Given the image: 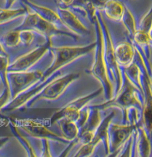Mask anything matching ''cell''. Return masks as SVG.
I'll return each mask as SVG.
<instances>
[{
    "label": "cell",
    "mask_w": 152,
    "mask_h": 157,
    "mask_svg": "<svg viewBox=\"0 0 152 157\" xmlns=\"http://www.w3.org/2000/svg\"><path fill=\"white\" fill-rule=\"evenodd\" d=\"M143 94L133 85L126 75L123 74V82L120 90L111 99L93 106L99 110L117 108L123 112V123L126 120L127 113L131 109L142 112L143 104Z\"/></svg>",
    "instance_id": "1"
},
{
    "label": "cell",
    "mask_w": 152,
    "mask_h": 157,
    "mask_svg": "<svg viewBox=\"0 0 152 157\" xmlns=\"http://www.w3.org/2000/svg\"><path fill=\"white\" fill-rule=\"evenodd\" d=\"M94 27L96 31V46L94 48V61L89 70L85 71L91 75L99 82L103 87V94L106 100L111 99L114 95V85L109 76L106 63L104 58V41L102 28L97 17L94 20Z\"/></svg>",
    "instance_id": "2"
},
{
    "label": "cell",
    "mask_w": 152,
    "mask_h": 157,
    "mask_svg": "<svg viewBox=\"0 0 152 157\" xmlns=\"http://www.w3.org/2000/svg\"><path fill=\"white\" fill-rule=\"evenodd\" d=\"M95 46L96 42L80 46L53 47L51 45L49 51L53 55V62L44 72H42V76L39 81L42 82L47 79L50 76L56 74L57 71L61 70L62 67L72 63L80 57L88 54L91 51H94Z\"/></svg>",
    "instance_id": "3"
},
{
    "label": "cell",
    "mask_w": 152,
    "mask_h": 157,
    "mask_svg": "<svg viewBox=\"0 0 152 157\" xmlns=\"http://www.w3.org/2000/svg\"><path fill=\"white\" fill-rule=\"evenodd\" d=\"M136 61L141 69V81L143 93V104L139 123L143 127L151 144L152 147V81L151 76L148 74L145 62L140 53L135 49ZM152 156V151H151Z\"/></svg>",
    "instance_id": "4"
},
{
    "label": "cell",
    "mask_w": 152,
    "mask_h": 157,
    "mask_svg": "<svg viewBox=\"0 0 152 157\" xmlns=\"http://www.w3.org/2000/svg\"><path fill=\"white\" fill-rule=\"evenodd\" d=\"M96 15L102 28V31H103V41H104V58L111 80L112 83L115 84V87H114V95H115L119 92L123 85V69L119 67L117 62L111 36L108 26L105 24L102 13L99 11H97Z\"/></svg>",
    "instance_id": "5"
},
{
    "label": "cell",
    "mask_w": 152,
    "mask_h": 157,
    "mask_svg": "<svg viewBox=\"0 0 152 157\" xmlns=\"http://www.w3.org/2000/svg\"><path fill=\"white\" fill-rule=\"evenodd\" d=\"M14 29L17 31L29 30V31H35L43 36L45 39H51L55 36H65L71 37L74 40L78 39L77 35L63 31L57 28V26L53 25L51 23L45 21L34 12H28V10L22 24Z\"/></svg>",
    "instance_id": "6"
},
{
    "label": "cell",
    "mask_w": 152,
    "mask_h": 157,
    "mask_svg": "<svg viewBox=\"0 0 152 157\" xmlns=\"http://www.w3.org/2000/svg\"><path fill=\"white\" fill-rule=\"evenodd\" d=\"M80 78V74L76 73H71L64 76H57L51 82L43 87L40 92L32 98L27 103L26 105L29 108L39 100H55L65 91L66 89L75 80Z\"/></svg>",
    "instance_id": "7"
},
{
    "label": "cell",
    "mask_w": 152,
    "mask_h": 157,
    "mask_svg": "<svg viewBox=\"0 0 152 157\" xmlns=\"http://www.w3.org/2000/svg\"><path fill=\"white\" fill-rule=\"evenodd\" d=\"M115 116V111L111 112L110 113L101 120L99 126L96 128L92 140L88 143L82 144L81 147L76 151L74 156L76 157H87L93 154L95 151L96 146L100 142H103L104 145L105 156L109 153V142H108V127L110 125L112 119Z\"/></svg>",
    "instance_id": "8"
},
{
    "label": "cell",
    "mask_w": 152,
    "mask_h": 157,
    "mask_svg": "<svg viewBox=\"0 0 152 157\" xmlns=\"http://www.w3.org/2000/svg\"><path fill=\"white\" fill-rule=\"evenodd\" d=\"M89 113L88 119L85 124L80 128V131L76 139L68 143V146L64 150L62 154L63 156H67L68 153H70L75 146L78 144H85L90 142L92 140L94 136L96 128L99 126L101 122V117H100V110L97 108H94L93 105L88 106Z\"/></svg>",
    "instance_id": "9"
},
{
    "label": "cell",
    "mask_w": 152,
    "mask_h": 157,
    "mask_svg": "<svg viewBox=\"0 0 152 157\" xmlns=\"http://www.w3.org/2000/svg\"><path fill=\"white\" fill-rule=\"evenodd\" d=\"M102 93H103V87H101L94 92L91 93L88 95L81 96L70 101L68 104L57 110L56 113L53 114L51 119V124L57 123L59 119H62V118H66V119H69L76 122L80 117L81 110L85 107H86L93 99L99 96Z\"/></svg>",
    "instance_id": "10"
},
{
    "label": "cell",
    "mask_w": 152,
    "mask_h": 157,
    "mask_svg": "<svg viewBox=\"0 0 152 157\" xmlns=\"http://www.w3.org/2000/svg\"><path fill=\"white\" fill-rule=\"evenodd\" d=\"M42 76L40 71L8 73L10 100L38 82Z\"/></svg>",
    "instance_id": "11"
},
{
    "label": "cell",
    "mask_w": 152,
    "mask_h": 157,
    "mask_svg": "<svg viewBox=\"0 0 152 157\" xmlns=\"http://www.w3.org/2000/svg\"><path fill=\"white\" fill-rule=\"evenodd\" d=\"M51 46V39H46V42L25 54L18 57L16 60L9 64L8 72H22L28 71L38 62L49 51Z\"/></svg>",
    "instance_id": "12"
},
{
    "label": "cell",
    "mask_w": 152,
    "mask_h": 157,
    "mask_svg": "<svg viewBox=\"0 0 152 157\" xmlns=\"http://www.w3.org/2000/svg\"><path fill=\"white\" fill-rule=\"evenodd\" d=\"M137 124H115L111 122L108 127L109 153L107 156H115L118 151L133 134Z\"/></svg>",
    "instance_id": "13"
},
{
    "label": "cell",
    "mask_w": 152,
    "mask_h": 157,
    "mask_svg": "<svg viewBox=\"0 0 152 157\" xmlns=\"http://www.w3.org/2000/svg\"><path fill=\"white\" fill-rule=\"evenodd\" d=\"M16 125L18 128H22L29 136L42 140L45 139L49 141L59 142L62 144H68L69 142L62 136L58 135L48 130L46 127L33 119H22L16 121Z\"/></svg>",
    "instance_id": "14"
},
{
    "label": "cell",
    "mask_w": 152,
    "mask_h": 157,
    "mask_svg": "<svg viewBox=\"0 0 152 157\" xmlns=\"http://www.w3.org/2000/svg\"><path fill=\"white\" fill-rule=\"evenodd\" d=\"M57 76H55L54 74L51 76H50L49 78H48L47 79L44 80V81H39L38 82L36 83L32 87H30V88H28L25 91L22 92V94H19L17 96H16L14 99L10 100L8 104L5 105L4 108L2 109L1 111L11 112L24 107L32 98L34 97L38 93L40 92L43 89L44 87H45L50 82L52 81L53 78H55Z\"/></svg>",
    "instance_id": "15"
},
{
    "label": "cell",
    "mask_w": 152,
    "mask_h": 157,
    "mask_svg": "<svg viewBox=\"0 0 152 157\" xmlns=\"http://www.w3.org/2000/svg\"><path fill=\"white\" fill-rule=\"evenodd\" d=\"M57 13L64 27L68 29L72 33L77 36H86L90 33L86 27L68 8L59 6Z\"/></svg>",
    "instance_id": "16"
},
{
    "label": "cell",
    "mask_w": 152,
    "mask_h": 157,
    "mask_svg": "<svg viewBox=\"0 0 152 157\" xmlns=\"http://www.w3.org/2000/svg\"><path fill=\"white\" fill-rule=\"evenodd\" d=\"M134 150L133 156L148 157L151 156V144L143 127L138 122L137 128L134 131Z\"/></svg>",
    "instance_id": "17"
},
{
    "label": "cell",
    "mask_w": 152,
    "mask_h": 157,
    "mask_svg": "<svg viewBox=\"0 0 152 157\" xmlns=\"http://www.w3.org/2000/svg\"><path fill=\"white\" fill-rule=\"evenodd\" d=\"M114 53L118 65L122 69L128 67L134 61L136 51L131 42H119L114 47Z\"/></svg>",
    "instance_id": "18"
},
{
    "label": "cell",
    "mask_w": 152,
    "mask_h": 157,
    "mask_svg": "<svg viewBox=\"0 0 152 157\" xmlns=\"http://www.w3.org/2000/svg\"><path fill=\"white\" fill-rule=\"evenodd\" d=\"M21 1L27 8H29L30 10H31V11L34 12L47 22L51 23L59 28H60L62 26H64L57 12L53 11L51 9L36 4L30 0H21Z\"/></svg>",
    "instance_id": "19"
},
{
    "label": "cell",
    "mask_w": 152,
    "mask_h": 157,
    "mask_svg": "<svg viewBox=\"0 0 152 157\" xmlns=\"http://www.w3.org/2000/svg\"><path fill=\"white\" fill-rule=\"evenodd\" d=\"M125 5L119 0H108L103 7L105 16L114 22H120L125 10Z\"/></svg>",
    "instance_id": "20"
},
{
    "label": "cell",
    "mask_w": 152,
    "mask_h": 157,
    "mask_svg": "<svg viewBox=\"0 0 152 157\" xmlns=\"http://www.w3.org/2000/svg\"><path fill=\"white\" fill-rule=\"evenodd\" d=\"M57 122L60 127L62 136L64 138L69 142L76 139L80 131V128L76 122L66 118H62L59 119Z\"/></svg>",
    "instance_id": "21"
},
{
    "label": "cell",
    "mask_w": 152,
    "mask_h": 157,
    "mask_svg": "<svg viewBox=\"0 0 152 157\" xmlns=\"http://www.w3.org/2000/svg\"><path fill=\"white\" fill-rule=\"evenodd\" d=\"M123 73L128 77L131 82L142 93V81H141L142 72H141V69L138 64L135 61H134L133 63L128 67L123 68Z\"/></svg>",
    "instance_id": "22"
},
{
    "label": "cell",
    "mask_w": 152,
    "mask_h": 157,
    "mask_svg": "<svg viewBox=\"0 0 152 157\" xmlns=\"http://www.w3.org/2000/svg\"><path fill=\"white\" fill-rule=\"evenodd\" d=\"M27 9L25 8H0V25L6 24L21 17H25Z\"/></svg>",
    "instance_id": "23"
},
{
    "label": "cell",
    "mask_w": 152,
    "mask_h": 157,
    "mask_svg": "<svg viewBox=\"0 0 152 157\" xmlns=\"http://www.w3.org/2000/svg\"><path fill=\"white\" fill-rule=\"evenodd\" d=\"M10 130H11L12 133H13L15 138L17 139L19 143L22 145V147L24 148L25 151L27 153V156H37V153H36L34 149L33 148L31 145H30V142H28V140L25 138V137L23 136L22 135H21V133H19V130H18V127L16 125L15 122L11 121L10 122Z\"/></svg>",
    "instance_id": "24"
},
{
    "label": "cell",
    "mask_w": 152,
    "mask_h": 157,
    "mask_svg": "<svg viewBox=\"0 0 152 157\" xmlns=\"http://www.w3.org/2000/svg\"><path fill=\"white\" fill-rule=\"evenodd\" d=\"M120 22L123 23V26L125 27L127 32H128L130 38L131 39L132 36L135 33V32L137 31V23H136L134 17L126 6H125L124 13H123Z\"/></svg>",
    "instance_id": "25"
},
{
    "label": "cell",
    "mask_w": 152,
    "mask_h": 157,
    "mask_svg": "<svg viewBox=\"0 0 152 157\" xmlns=\"http://www.w3.org/2000/svg\"><path fill=\"white\" fill-rule=\"evenodd\" d=\"M2 42L4 45L8 48H15L20 43L19 31L13 29L7 32L2 37Z\"/></svg>",
    "instance_id": "26"
},
{
    "label": "cell",
    "mask_w": 152,
    "mask_h": 157,
    "mask_svg": "<svg viewBox=\"0 0 152 157\" xmlns=\"http://www.w3.org/2000/svg\"><path fill=\"white\" fill-rule=\"evenodd\" d=\"M9 64H10L9 63V56H0V81L2 82L5 88L8 89V67Z\"/></svg>",
    "instance_id": "27"
},
{
    "label": "cell",
    "mask_w": 152,
    "mask_h": 157,
    "mask_svg": "<svg viewBox=\"0 0 152 157\" xmlns=\"http://www.w3.org/2000/svg\"><path fill=\"white\" fill-rule=\"evenodd\" d=\"M137 29L148 33H151L152 30V5L147 13L141 19Z\"/></svg>",
    "instance_id": "28"
},
{
    "label": "cell",
    "mask_w": 152,
    "mask_h": 157,
    "mask_svg": "<svg viewBox=\"0 0 152 157\" xmlns=\"http://www.w3.org/2000/svg\"><path fill=\"white\" fill-rule=\"evenodd\" d=\"M34 39L33 31L29 30H23L19 31V39L20 42L25 46H29L33 42Z\"/></svg>",
    "instance_id": "29"
},
{
    "label": "cell",
    "mask_w": 152,
    "mask_h": 157,
    "mask_svg": "<svg viewBox=\"0 0 152 157\" xmlns=\"http://www.w3.org/2000/svg\"><path fill=\"white\" fill-rule=\"evenodd\" d=\"M10 100V94L8 89L4 88L2 93L0 94V111Z\"/></svg>",
    "instance_id": "30"
},
{
    "label": "cell",
    "mask_w": 152,
    "mask_h": 157,
    "mask_svg": "<svg viewBox=\"0 0 152 157\" xmlns=\"http://www.w3.org/2000/svg\"><path fill=\"white\" fill-rule=\"evenodd\" d=\"M41 142H42V154L41 156H52L51 153V148H50V144H49V140H45V139H42L40 140Z\"/></svg>",
    "instance_id": "31"
},
{
    "label": "cell",
    "mask_w": 152,
    "mask_h": 157,
    "mask_svg": "<svg viewBox=\"0 0 152 157\" xmlns=\"http://www.w3.org/2000/svg\"><path fill=\"white\" fill-rule=\"evenodd\" d=\"M83 1L93 5L97 9L98 11H99V10H103V7L108 0H83Z\"/></svg>",
    "instance_id": "32"
},
{
    "label": "cell",
    "mask_w": 152,
    "mask_h": 157,
    "mask_svg": "<svg viewBox=\"0 0 152 157\" xmlns=\"http://www.w3.org/2000/svg\"><path fill=\"white\" fill-rule=\"evenodd\" d=\"M74 0H57L59 4L60 5V7L65 8H68L71 6L72 3L74 2Z\"/></svg>",
    "instance_id": "33"
},
{
    "label": "cell",
    "mask_w": 152,
    "mask_h": 157,
    "mask_svg": "<svg viewBox=\"0 0 152 157\" xmlns=\"http://www.w3.org/2000/svg\"><path fill=\"white\" fill-rule=\"evenodd\" d=\"M10 140V136H5L0 137V150Z\"/></svg>",
    "instance_id": "34"
},
{
    "label": "cell",
    "mask_w": 152,
    "mask_h": 157,
    "mask_svg": "<svg viewBox=\"0 0 152 157\" xmlns=\"http://www.w3.org/2000/svg\"><path fill=\"white\" fill-rule=\"evenodd\" d=\"M17 0H5V8H11Z\"/></svg>",
    "instance_id": "35"
},
{
    "label": "cell",
    "mask_w": 152,
    "mask_h": 157,
    "mask_svg": "<svg viewBox=\"0 0 152 157\" xmlns=\"http://www.w3.org/2000/svg\"><path fill=\"white\" fill-rule=\"evenodd\" d=\"M0 56H8V53L6 52L1 42H0Z\"/></svg>",
    "instance_id": "36"
},
{
    "label": "cell",
    "mask_w": 152,
    "mask_h": 157,
    "mask_svg": "<svg viewBox=\"0 0 152 157\" xmlns=\"http://www.w3.org/2000/svg\"><path fill=\"white\" fill-rule=\"evenodd\" d=\"M150 36H151V46H152V30H151V33H150Z\"/></svg>",
    "instance_id": "37"
},
{
    "label": "cell",
    "mask_w": 152,
    "mask_h": 157,
    "mask_svg": "<svg viewBox=\"0 0 152 157\" xmlns=\"http://www.w3.org/2000/svg\"><path fill=\"white\" fill-rule=\"evenodd\" d=\"M55 1H57V0H55Z\"/></svg>",
    "instance_id": "38"
},
{
    "label": "cell",
    "mask_w": 152,
    "mask_h": 157,
    "mask_svg": "<svg viewBox=\"0 0 152 157\" xmlns=\"http://www.w3.org/2000/svg\"><path fill=\"white\" fill-rule=\"evenodd\" d=\"M151 81H152V78H151Z\"/></svg>",
    "instance_id": "39"
}]
</instances>
